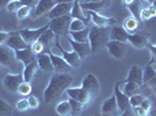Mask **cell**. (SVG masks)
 <instances>
[{
    "label": "cell",
    "instance_id": "cell-27",
    "mask_svg": "<svg viewBox=\"0 0 156 116\" xmlns=\"http://www.w3.org/2000/svg\"><path fill=\"white\" fill-rule=\"evenodd\" d=\"M70 15H71L72 19L82 20L85 23H86V21L89 20V15H85V14L83 13L82 5H80V2H79L78 0L72 2V8H71V12H70Z\"/></svg>",
    "mask_w": 156,
    "mask_h": 116
},
{
    "label": "cell",
    "instance_id": "cell-20",
    "mask_svg": "<svg viewBox=\"0 0 156 116\" xmlns=\"http://www.w3.org/2000/svg\"><path fill=\"white\" fill-rule=\"evenodd\" d=\"M15 58H16L18 62L22 63V64L26 66V65L30 64L34 60H36V55L32 51V49H30V46H29V48H27V49L16 50V51H15Z\"/></svg>",
    "mask_w": 156,
    "mask_h": 116
},
{
    "label": "cell",
    "instance_id": "cell-51",
    "mask_svg": "<svg viewBox=\"0 0 156 116\" xmlns=\"http://www.w3.org/2000/svg\"><path fill=\"white\" fill-rule=\"evenodd\" d=\"M8 2H9V0H0V9H2L4 7H6Z\"/></svg>",
    "mask_w": 156,
    "mask_h": 116
},
{
    "label": "cell",
    "instance_id": "cell-42",
    "mask_svg": "<svg viewBox=\"0 0 156 116\" xmlns=\"http://www.w3.org/2000/svg\"><path fill=\"white\" fill-rule=\"evenodd\" d=\"M153 18L151 13H150L149 7H143L140 12V21H148Z\"/></svg>",
    "mask_w": 156,
    "mask_h": 116
},
{
    "label": "cell",
    "instance_id": "cell-30",
    "mask_svg": "<svg viewBox=\"0 0 156 116\" xmlns=\"http://www.w3.org/2000/svg\"><path fill=\"white\" fill-rule=\"evenodd\" d=\"M89 32H90V29L89 28H85V29L79 30V32H69V35L76 42L86 43V42H89Z\"/></svg>",
    "mask_w": 156,
    "mask_h": 116
},
{
    "label": "cell",
    "instance_id": "cell-24",
    "mask_svg": "<svg viewBox=\"0 0 156 116\" xmlns=\"http://www.w3.org/2000/svg\"><path fill=\"white\" fill-rule=\"evenodd\" d=\"M36 62H37V65H39V69H41L42 71L44 72H55L54 71V66H52V62L50 59V56L49 53H40L36 56Z\"/></svg>",
    "mask_w": 156,
    "mask_h": 116
},
{
    "label": "cell",
    "instance_id": "cell-47",
    "mask_svg": "<svg viewBox=\"0 0 156 116\" xmlns=\"http://www.w3.org/2000/svg\"><path fill=\"white\" fill-rule=\"evenodd\" d=\"M21 2H22V5L23 6H28V7H32L33 9L35 8V6L37 5V2H39V0H20Z\"/></svg>",
    "mask_w": 156,
    "mask_h": 116
},
{
    "label": "cell",
    "instance_id": "cell-53",
    "mask_svg": "<svg viewBox=\"0 0 156 116\" xmlns=\"http://www.w3.org/2000/svg\"><path fill=\"white\" fill-rule=\"evenodd\" d=\"M73 1H76V0H56L57 4L58 2H73Z\"/></svg>",
    "mask_w": 156,
    "mask_h": 116
},
{
    "label": "cell",
    "instance_id": "cell-49",
    "mask_svg": "<svg viewBox=\"0 0 156 116\" xmlns=\"http://www.w3.org/2000/svg\"><path fill=\"white\" fill-rule=\"evenodd\" d=\"M9 35H11L9 32H0V44H5L9 37Z\"/></svg>",
    "mask_w": 156,
    "mask_h": 116
},
{
    "label": "cell",
    "instance_id": "cell-26",
    "mask_svg": "<svg viewBox=\"0 0 156 116\" xmlns=\"http://www.w3.org/2000/svg\"><path fill=\"white\" fill-rule=\"evenodd\" d=\"M39 70V65H37V62L34 60L30 64H28L25 66L23 69V72H22V76H23V81L26 83H32V80L34 79L36 72Z\"/></svg>",
    "mask_w": 156,
    "mask_h": 116
},
{
    "label": "cell",
    "instance_id": "cell-43",
    "mask_svg": "<svg viewBox=\"0 0 156 116\" xmlns=\"http://www.w3.org/2000/svg\"><path fill=\"white\" fill-rule=\"evenodd\" d=\"M16 109L19 110V111H27L28 109H30V108H29L28 100L22 99V100L18 101V103H16Z\"/></svg>",
    "mask_w": 156,
    "mask_h": 116
},
{
    "label": "cell",
    "instance_id": "cell-40",
    "mask_svg": "<svg viewBox=\"0 0 156 116\" xmlns=\"http://www.w3.org/2000/svg\"><path fill=\"white\" fill-rule=\"evenodd\" d=\"M143 100H144V97H143L142 94H136V95L130 97H129L130 107H137V106H140Z\"/></svg>",
    "mask_w": 156,
    "mask_h": 116
},
{
    "label": "cell",
    "instance_id": "cell-12",
    "mask_svg": "<svg viewBox=\"0 0 156 116\" xmlns=\"http://www.w3.org/2000/svg\"><path fill=\"white\" fill-rule=\"evenodd\" d=\"M7 46H9L11 49H13L14 51H16V50H22V49H27V48H29L30 45L27 44L26 42H25V39H22V36L20 35L19 32H11V35H9V37L7 39V42L5 43Z\"/></svg>",
    "mask_w": 156,
    "mask_h": 116
},
{
    "label": "cell",
    "instance_id": "cell-2",
    "mask_svg": "<svg viewBox=\"0 0 156 116\" xmlns=\"http://www.w3.org/2000/svg\"><path fill=\"white\" fill-rule=\"evenodd\" d=\"M110 41V28L108 27L93 26L89 32V44L92 53L99 51Z\"/></svg>",
    "mask_w": 156,
    "mask_h": 116
},
{
    "label": "cell",
    "instance_id": "cell-4",
    "mask_svg": "<svg viewBox=\"0 0 156 116\" xmlns=\"http://www.w3.org/2000/svg\"><path fill=\"white\" fill-rule=\"evenodd\" d=\"M65 93L68 94V97L77 100L78 102H80L83 106H87L90 104L91 101L93 100V97H91V94L85 90L82 86L80 87H69L68 90H65Z\"/></svg>",
    "mask_w": 156,
    "mask_h": 116
},
{
    "label": "cell",
    "instance_id": "cell-17",
    "mask_svg": "<svg viewBox=\"0 0 156 116\" xmlns=\"http://www.w3.org/2000/svg\"><path fill=\"white\" fill-rule=\"evenodd\" d=\"M71 8H72V2H58L48 13V18L51 20V19H55V18H59V16L66 15V14H70Z\"/></svg>",
    "mask_w": 156,
    "mask_h": 116
},
{
    "label": "cell",
    "instance_id": "cell-31",
    "mask_svg": "<svg viewBox=\"0 0 156 116\" xmlns=\"http://www.w3.org/2000/svg\"><path fill=\"white\" fill-rule=\"evenodd\" d=\"M124 92L125 94L127 95L128 97H133V95H136V94H141L140 93V86L135 83H132V81H124Z\"/></svg>",
    "mask_w": 156,
    "mask_h": 116
},
{
    "label": "cell",
    "instance_id": "cell-9",
    "mask_svg": "<svg viewBox=\"0 0 156 116\" xmlns=\"http://www.w3.org/2000/svg\"><path fill=\"white\" fill-rule=\"evenodd\" d=\"M120 84H121V83H118V84L115 85L113 94L115 95V100H117L119 113L122 115V114H125L126 111H128V110H129L130 104H129V97H127L124 92L120 90Z\"/></svg>",
    "mask_w": 156,
    "mask_h": 116
},
{
    "label": "cell",
    "instance_id": "cell-54",
    "mask_svg": "<svg viewBox=\"0 0 156 116\" xmlns=\"http://www.w3.org/2000/svg\"><path fill=\"white\" fill-rule=\"evenodd\" d=\"M96 1H101V0H84L83 2H96Z\"/></svg>",
    "mask_w": 156,
    "mask_h": 116
},
{
    "label": "cell",
    "instance_id": "cell-46",
    "mask_svg": "<svg viewBox=\"0 0 156 116\" xmlns=\"http://www.w3.org/2000/svg\"><path fill=\"white\" fill-rule=\"evenodd\" d=\"M132 109H133V113H134V115L135 116H148V111H146V110L141 108L140 106H137V107H132Z\"/></svg>",
    "mask_w": 156,
    "mask_h": 116
},
{
    "label": "cell",
    "instance_id": "cell-23",
    "mask_svg": "<svg viewBox=\"0 0 156 116\" xmlns=\"http://www.w3.org/2000/svg\"><path fill=\"white\" fill-rule=\"evenodd\" d=\"M127 43H129L136 49H143V48H147V45L149 44V41H148L147 36L135 32V34H129Z\"/></svg>",
    "mask_w": 156,
    "mask_h": 116
},
{
    "label": "cell",
    "instance_id": "cell-45",
    "mask_svg": "<svg viewBox=\"0 0 156 116\" xmlns=\"http://www.w3.org/2000/svg\"><path fill=\"white\" fill-rule=\"evenodd\" d=\"M27 100H28V103H29V108H32V109H36V108H39L40 101L36 97H34V95H29V97H28Z\"/></svg>",
    "mask_w": 156,
    "mask_h": 116
},
{
    "label": "cell",
    "instance_id": "cell-14",
    "mask_svg": "<svg viewBox=\"0 0 156 116\" xmlns=\"http://www.w3.org/2000/svg\"><path fill=\"white\" fill-rule=\"evenodd\" d=\"M56 4V0H39L37 5L33 9V18H39L43 14L49 13Z\"/></svg>",
    "mask_w": 156,
    "mask_h": 116
},
{
    "label": "cell",
    "instance_id": "cell-57",
    "mask_svg": "<svg viewBox=\"0 0 156 116\" xmlns=\"http://www.w3.org/2000/svg\"><path fill=\"white\" fill-rule=\"evenodd\" d=\"M71 116H77V115H71Z\"/></svg>",
    "mask_w": 156,
    "mask_h": 116
},
{
    "label": "cell",
    "instance_id": "cell-48",
    "mask_svg": "<svg viewBox=\"0 0 156 116\" xmlns=\"http://www.w3.org/2000/svg\"><path fill=\"white\" fill-rule=\"evenodd\" d=\"M140 107L143 108L146 111H148V113H149L150 109H151V102H150L148 99H146V97H144V100H143L142 102H141V104H140Z\"/></svg>",
    "mask_w": 156,
    "mask_h": 116
},
{
    "label": "cell",
    "instance_id": "cell-34",
    "mask_svg": "<svg viewBox=\"0 0 156 116\" xmlns=\"http://www.w3.org/2000/svg\"><path fill=\"white\" fill-rule=\"evenodd\" d=\"M13 114V107L4 99H0V116H11Z\"/></svg>",
    "mask_w": 156,
    "mask_h": 116
},
{
    "label": "cell",
    "instance_id": "cell-38",
    "mask_svg": "<svg viewBox=\"0 0 156 116\" xmlns=\"http://www.w3.org/2000/svg\"><path fill=\"white\" fill-rule=\"evenodd\" d=\"M22 6L23 5H22V2L20 0H9V2L7 4L6 8L7 11L11 12V13H16Z\"/></svg>",
    "mask_w": 156,
    "mask_h": 116
},
{
    "label": "cell",
    "instance_id": "cell-5",
    "mask_svg": "<svg viewBox=\"0 0 156 116\" xmlns=\"http://www.w3.org/2000/svg\"><path fill=\"white\" fill-rule=\"evenodd\" d=\"M106 46H107V50L111 56L119 60L124 59L128 51V43L120 42V41H108Z\"/></svg>",
    "mask_w": 156,
    "mask_h": 116
},
{
    "label": "cell",
    "instance_id": "cell-39",
    "mask_svg": "<svg viewBox=\"0 0 156 116\" xmlns=\"http://www.w3.org/2000/svg\"><path fill=\"white\" fill-rule=\"evenodd\" d=\"M69 103H70V106H71V110H72V115H78L83 108H84V106L80 102H78L77 100H73L71 97H69Z\"/></svg>",
    "mask_w": 156,
    "mask_h": 116
},
{
    "label": "cell",
    "instance_id": "cell-7",
    "mask_svg": "<svg viewBox=\"0 0 156 116\" xmlns=\"http://www.w3.org/2000/svg\"><path fill=\"white\" fill-rule=\"evenodd\" d=\"M49 28V25H46L43 27H40V28H36V29H30V28H25V29H21L19 30L20 35L22 36V39H25L27 44L32 45L34 42L39 41L40 36L46 32L47 29Z\"/></svg>",
    "mask_w": 156,
    "mask_h": 116
},
{
    "label": "cell",
    "instance_id": "cell-50",
    "mask_svg": "<svg viewBox=\"0 0 156 116\" xmlns=\"http://www.w3.org/2000/svg\"><path fill=\"white\" fill-rule=\"evenodd\" d=\"M8 73V69L7 67H4L2 65H0V78L4 79V77Z\"/></svg>",
    "mask_w": 156,
    "mask_h": 116
},
{
    "label": "cell",
    "instance_id": "cell-25",
    "mask_svg": "<svg viewBox=\"0 0 156 116\" xmlns=\"http://www.w3.org/2000/svg\"><path fill=\"white\" fill-rule=\"evenodd\" d=\"M56 41V35L52 32V30H50L49 28L47 29L46 32H43L39 39V42L42 43V45L44 46V50H50L54 45V42Z\"/></svg>",
    "mask_w": 156,
    "mask_h": 116
},
{
    "label": "cell",
    "instance_id": "cell-21",
    "mask_svg": "<svg viewBox=\"0 0 156 116\" xmlns=\"http://www.w3.org/2000/svg\"><path fill=\"white\" fill-rule=\"evenodd\" d=\"M80 5L83 9H87V11L96 12L99 14V12H103L110 6L111 0H101V1H96V2H80Z\"/></svg>",
    "mask_w": 156,
    "mask_h": 116
},
{
    "label": "cell",
    "instance_id": "cell-3",
    "mask_svg": "<svg viewBox=\"0 0 156 116\" xmlns=\"http://www.w3.org/2000/svg\"><path fill=\"white\" fill-rule=\"evenodd\" d=\"M72 21V18L70 14H66L59 18H55L49 21V29L52 30V32L56 36H68L69 35V28Z\"/></svg>",
    "mask_w": 156,
    "mask_h": 116
},
{
    "label": "cell",
    "instance_id": "cell-55",
    "mask_svg": "<svg viewBox=\"0 0 156 116\" xmlns=\"http://www.w3.org/2000/svg\"><path fill=\"white\" fill-rule=\"evenodd\" d=\"M143 1H146V2H148V4H151V5H153V2H154L155 0H143Z\"/></svg>",
    "mask_w": 156,
    "mask_h": 116
},
{
    "label": "cell",
    "instance_id": "cell-15",
    "mask_svg": "<svg viewBox=\"0 0 156 116\" xmlns=\"http://www.w3.org/2000/svg\"><path fill=\"white\" fill-rule=\"evenodd\" d=\"M49 56H50V59L52 62V66H54V71L57 72V73H69L71 71V66L68 64L64 60L63 57H59L57 55L52 53L51 51L48 52Z\"/></svg>",
    "mask_w": 156,
    "mask_h": 116
},
{
    "label": "cell",
    "instance_id": "cell-19",
    "mask_svg": "<svg viewBox=\"0 0 156 116\" xmlns=\"http://www.w3.org/2000/svg\"><path fill=\"white\" fill-rule=\"evenodd\" d=\"M69 43L71 44L73 51L76 52L78 56L80 57V59H84V58H86L89 55L92 53L89 42H86V43H80V42H76V41H73L72 39H69Z\"/></svg>",
    "mask_w": 156,
    "mask_h": 116
},
{
    "label": "cell",
    "instance_id": "cell-44",
    "mask_svg": "<svg viewBox=\"0 0 156 116\" xmlns=\"http://www.w3.org/2000/svg\"><path fill=\"white\" fill-rule=\"evenodd\" d=\"M147 48H148V50L150 52V56H151V59H150L148 65L156 64V44H150L149 43V44L147 45Z\"/></svg>",
    "mask_w": 156,
    "mask_h": 116
},
{
    "label": "cell",
    "instance_id": "cell-41",
    "mask_svg": "<svg viewBox=\"0 0 156 116\" xmlns=\"http://www.w3.org/2000/svg\"><path fill=\"white\" fill-rule=\"evenodd\" d=\"M30 49H32V51L37 56L40 53H43L44 51V46L42 45V43H40L39 41H36V42H34L32 45H30Z\"/></svg>",
    "mask_w": 156,
    "mask_h": 116
},
{
    "label": "cell",
    "instance_id": "cell-1",
    "mask_svg": "<svg viewBox=\"0 0 156 116\" xmlns=\"http://www.w3.org/2000/svg\"><path fill=\"white\" fill-rule=\"evenodd\" d=\"M73 78L69 73H57L55 72L50 77L48 86L43 92V97L47 103L55 102L62 94L71 86Z\"/></svg>",
    "mask_w": 156,
    "mask_h": 116
},
{
    "label": "cell",
    "instance_id": "cell-16",
    "mask_svg": "<svg viewBox=\"0 0 156 116\" xmlns=\"http://www.w3.org/2000/svg\"><path fill=\"white\" fill-rule=\"evenodd\" d=\"M87 15L91 16L92 22L97 27H112L117 25V20L114 18H106L104 15H100L91 11H87Z\"/></svg>",
    "mask_w": 156,
    "mask_h": 116
},
{
    "label": "cell",
    "instance_id": "cell-32",
    "mask_svg": "<svg viewBox=\"0 0 156 116\" xmlns=\"http://www.w3.org/2000/svg\"><path fill=\"white\" fill-rule=\"evenodd\" d=\"M56 113L59 116H71L72 115V110L71 106L69 101H61V102L56 106Z\"/></svg>",
    "mask_w": 156,
    "mask_h": 116
},
{
    "label": "cell",
    "instance_id": "cell-35",
    "mask_svg": "<svg viewBox=\"0 0 156 116\" xmlns=\"http://www.w3.org/2000/svg\"><path fill=\"white\" fill-rule=\"evenodd\" d=\"M32 90H33L32 83H26V81H23V83L19 86L16 93L19 94L20 97H28V95H30Z\"/></svg>",
    "mask_w": 156,
    "mask_h": 116
},
{
    "label": "cell",
    "instance_id": "cell-52",
    "mask_svg": "<svg viewBox=\"0 0 156 116\" xmlns=\"http://www.w3.org/2000/svg\"><path fill=\"white\" fill-rule=\"evenodd\" d=\"M133 2H134V0H122L124 6H129L130 4H133Z\"/></svg>",
    "mask_w": 156,
    "mask_h": 116
},
{
    "label": "cell",
    "instance_id": "cell-13",
    "mask_svg": "<svg viewBox=\"0 0 156 116\" xmlns=\"http://www.w3.org/2000/svg\"><path fill=\"white\" fill-rule=\"evenodd\" d=\"M56 46L59 49V51L62 52V57L64 58V60L68 63V64L71 66L72 69H76V67H79V65H80V62H82V59L80 57L78 56L76 52L73 51H66L65 49H63L61 45H59V42L56 39Z\"/></svg>",
    "mask_w": 156,
    "mask_h": 116
},
{
    "label": "cell",
    "instance_id": "cell-18",
    "mask_svg": "<svg viewBox=\"0 0 156 116\" xmlns=\"http://www.w3.org/2000/svg\"><path fill=\"white\" fill-rule=\"evenodd\" d=\"M126 81H132V83H135L139 86H141L143 84V69L140 67L139 65H133L128 71L127 78L125 79V83Z\"/></svg>",
    "mask_w": 156,
    "mask_h": 116
},
{
    "label": "cell",
    "instance_id": "cell-22",
    "mask_svg": "<svg viewBox=\"0 0 156 116\" xmlns=\"http://www.w3.org/2000/svg\"><path fill=\"white\" fill-rule=\"evenodd\" d=\"M129 34L124 29V27L120 26H112L110 29V41H120L127 43Z\"/></svg>",
    "mask_w": 156,
    "mask_h": 116
},
{
    "label": "cell",
    "instance_id": "cell-6",
    "mask_svg": "<svg viewBox=\"0 0 156 116\" xmlns=\"http://www.w3.org/2000/svg\"><path fill=\"white\" fill-rule=\"evenodd\" d=\"M82 87L85 90H87L91 97H98L99 94V90H100V84H99V80L97 79V77L93 74V73H87L85 74V77L82 80Z\"/></svg>",
    "mask_w": 156,
    "mask_h": 116
},
{
    "label": "cell",
    "instance_id": "cell-33",
    "mask_svg": "<svg viewBox=\"0 0 156 116\" xmlns=\"http://www.w3.org/2000/svg\"><path fill=\"white\" fill-rule=\"evenodd\" d=\"M128 7L129 12L132 13V16L136 18L137 20H140V12L141 9L143 8V4H142V0H134L133 4H130Z\"/></svg>",
    "mask_w": 156,
    "mask_h": 116
},
{
    "label": "cell",
    "instance_id": "cell-56",
    "mask_svg": "<svg viewBox=\"0 0 156 116\" xmlns=\"http://www.w3.org/2000/svg\"><path fill=\"white\" fill-rule=\"evenodd\" d=\"M153 6H154V7H155V8H156V0H155V1H154V2H153Z\"/></svg>",
    "mask_w": 156,
    "mask_h": 116
},
{
    "label": "cell",
    "instance_id": "cell-29",
    "mask_svg": "<svg viewBox=\"0 0 156 116\" xmlns=\"http://www.w3.org/2000/svg\"><path fill=\"white\" fill-rule=\"evenodd\" d=\"M122 27H124V29L128 34H135V32H136L137 28H139V20L130 15V16L125 19L124 26Z\"/></svg>",
    "mask_w": 156,
    "mask_h": 116
},
{
    "label": "cell",
    "instance_id": "cell-11",
    "mask_svg": "<svg viewBox=\"0 0 156 116\" xmlns=\"http://www.w3.org/2000/svg\"><path fill=\"white\" fill-rule=\"evenodd\" d=\"M118 109L115 95L112 94L108 99H106L101 104V116H120Z\"/></svg>",
    "mask_w": 156,
    "mask_h": 116
},
{
    "label": "cell",
    "instance_id": "cell-36",
    "mask_svg": "<svg viewBox=\"0 0 156 116\" xmlns=\"http://www.w3.org/2000/svg\"><path fill=\"white\" fill-rule=\"evenodd\" d=\"M85 28H86V23L83 22L82 20L72 19L71 23H70V28H69V32H79V30H83Z\"/></svg>",
    "mask_w": 156,
    "mask_h": 116
},
{
    "label": "cell",
    "instance_id": "cell-28",
    "mask_svg": "<svg viewBox=\"0 0 156 116\" xmlns=\"http://www.w3.org/2000/svg\"><path fill=\"white\" fill-rule=\"evenodd\" d=\"M143 83L156 87V71L151 65H148L143 70Z\"/></svg>",
    "mask_w": 156,
    "mask_h": 116
},
{
    "label": "cell",
    "instance_id": "cell-10",
    "mask_svg": "<svg viewBox=\"0 0 156 116\" xmlns=\"http://www.w3.org/2000/svg\"><path fill=\"white\" fill-rule=\"evenodd\" d=\"M16 62L15 51L6 44H0V65L9 69Z\"/></svg>",
    "mask_w": 156,
    "mask_h": 116
},
{
    "label": "cell",
    "instance_id": "cell-8",
    "mask_svg": "<svg viewBox=\"0 0 156 116\" xmlns=\"http://www.w3.org/2000/svg\"><path fill=\"white\" fill-rule=\"evenodd\" d=\"M23 83V76L22 73L20 74H12V73H7L2 79V86L5 87V90L11 92V93H16V90L19 88V86Z\"/></svg>",
    "mask_w": 156,
    "mask_h": 116
},
{
    "label": "cell",
    "instance_id": "cell-37",
    "mask_svg": "<svg viewBox=\"0 0 156 116\" xmlns=\"http://www.w3.org/2000/svg\"><path fill=\"white\" fill-rule=\"evenodd\" d=\"M32 12H33L32 7L22 6L19 11L16 12V18H18V20H19V21H22V20L27 19V18L30 15V13H32Z\"/></svg>",
    "mask_w": 156,
    "mask_h": 116
}]
</instances>
